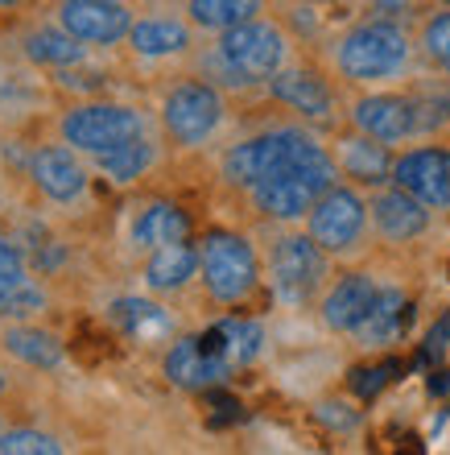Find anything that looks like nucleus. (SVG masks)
I'll list each match as a JSON object with an SVG mask.
<instances>
[{
  "mask_svg": "<svg viewBox=\"0 0 450 455\" xmlns=\"http://www.w3.org/2000/svg\"><path fill=\"white\" fill-rule=\"evenodd\" d=\"M422 50L426 59L438 67V71L450 75V9L434 12L426 25H422Z\"/></svg>",
  "mask_w": 450,
  "mask_h": 455,
  "instance_id": "7c9ffc66",
  "label": "nucleus"
},
{
  "mask_svg": "<svg viewBox=\"0 0 450 455\" xmlns=\"http://www.w3.org/2000/svg\"><path fill=\"white\" fill-rule=\"evenodd\" d=\"M0 347L9 352L12 360H21L25 369H37V372H54L62 369V360H67V344H62L54 331L37 323H9L0 331Z\"/></svg>",
  "mask_w": 450,
  "mask_h": 455,
  "instance_id": "a211bd4d",
  "label": "nucleus"
},
{
  "mask_svg": "<svg viewBox=\"0 0 450 455\" xmlns=\"http://www.w3.org/2000/svg\"><path fill=\"white\" fill-rule=\"evenodd\" d=\"M367 212H372V224H376L380 236L401 240V244L405 240H417L430 228V207L417 195L405 191V187H397V182H392L389 191H380Z\"/></svg>",
  "mask_w": 450,
  "mask_h": 455,
  "instance_id": "dca6fc26",
  "label": "nucleus"
},
{
  "mask_svg": "<svg viewBox=\"0 0 450 455\" xmlns=\"http://www.w3.org/2000/svg\"><path fill=\"white\" fill-rule=\"evenodd\" d=\"M0 455H67L59 435L37 431V427H4L0 431Z\"/></svg>",
  "mask_w": 450,
  "mask_h": 455,
  "instance_id": "c756f323",
  "label": "nucleus"
},
{
  "mask_svg": "<svg viewBox=\"0 0 450 455\" xmlns=\"http://www.w3.org/2000/svg\"><path fill=\"white\" fill-rule=\"evenodd\" d=\"M446 339H450V315H446V323H438L434 331H430V339H426V356H438L442 347H446Z\"/></svg>",
  "mask_w": 450,
  "mask_h": 455,
  "instance_id": "f704fd0d",
  "label": "nucleus"
},
{
  "mask_svg": "<svg viewBox=\"0 0 450 455\" xmlns=\"http://www.w3.org/2000/svg\"><path fill=\"white\" fill-rule=\"evenodd\" d=\"M166 377L170 385H178V389H194V394H207V389H219V385L232 377V364L219 360L211 347L202 344L199 336H182L170 344L166 352Z\"/></svg>",
  "mask_w": 450,
  "mask_h": 455,
  "instance_id": "4468645a",
  "label": "nucleus"
},
{
  "mask_svg": "<svg viewBox=\"0 0 450 455\" xmlns=\"http://www.w3.org/2000/svg\"><path fill=\"white\" fill-rule=\"evenodd\" d=\"M392 182L405 187L409 195H417L430 212L450 207V149L442 145H422L409 149L392 162Z\"/></svg>",
  "mask_w": 450,
  "mask_h": 455,
  "instance_id": "9b49d317",
  "label": "nucleus"
},
{
  "mask_svg": "<svg viewBox=\"0 0 450 455\" xmlns=\"http://www.w3.org/2000/svg\"><path fill=\"white\" fill-rule=\"evenodd\" d=\"M199 339L211 347L219 360H227L232 369H240V364H252V360L261 356L264 331H261V323H257V319H244V315H227V319H219L215 327H207Z\"/></svg>",
  "mask_w": 450,
  "mask_h": 455,
  "instance_id": "aec40b11",
  "label": "nucleus"
},
{
  "mask_svg": "<svg viewBox=\"0 0 450 455\" xmlns=\"http://www.w3.org/2000/svg\"><path fill=\"white\" fill-rule=\"evenodd\" d=\"M335 182H339V162L319 145L314 154L297 157L294 166H285L257 182L252 187V204L261 207L269 220H302L310 216V207L319 204Z\"/></svg>",
  "mask_w": 450,
  "mask_h": 455,
  "instance_id": "f03ea898",
  "label": "nucleus"
},
{
  "mask_svg": "<svg viewBox=\"0 0 450 455\" xmlns=\"http://www.w3.org/2000/svg\"><path fill=\"white\" fill-rule=\"evenodd\" d=\"M190 220L178 204H149L141 216L132 220V244L137 249H162L174 240H186Z\"/></svg>",
  "mask_w": 450,
  "mask_h": 455,
  "instance_id": "393cba45",
  "label": "nucleus"
},
{
  "mask_svg": "<svg viewBox=\"0 0 450 455\" xmlns=\"http://www.w3.org/2000/svg\"><path fill=\"white\" fill-rule=\"evenodd\" d=\"M50 307V294L37 286L34 277L25 282H12V286H0V323H25Z\"/></svg>",
  "mask_w": 450,
  "mask_h": 455,
  "instance_id": "c85d7f7f",
  "label": "nucleus"
},
{
  "mask_svg": "<svg viewBox=\"0 0 450 455\" xmlns=\"http://www.w3.org/2000/svg\"><path fill=\"white\" fill-rule=\"evenodd\" d=\"M29 277V265H25L21 249L9 240V232L0 228V286H12V282H25Z\"/></svg>",
  "mask_w": 450,
  "mask_h": 455,
  "instance_id": "473e14b6",
  "label": "nucleus"
},
{
  "mask_svg": "<svg viewBox=\"0 0 450 455\" xmlns=\"http://www.w3.org/2000/svg\"><path fill=\"white\" fill-rule=\"evenodd\" d=\"M9 389H12V377L0 369V397H9Z\"/></svg>",
  "mask_w": 450,
  "mask_h": 455,
  "instance_id": "e433bc0d",
  "label": "nucleus"
},
{
  "mask_svg": "<svg viewBox=\"0 0 450 455\" xmlns=\"http://www.w3.org/2000/svg\"><path fill=\"white\" fill-rule=\"evenodd\" d=\"M367 216H372V212H367V204L359 199V191L335 182L331 191L310 207L306 232L319 240L327 252H347L359 244V236H364V228H367Z\"/></svg>",
  "mask_w": 450,
  "mask_h": 455,
  "instance_id": "1a4fd4ad",
  "label": "nucleus"
},
{
  "mask_svg": "<svg viewBox=\"0 0 450 455\" xmlns=\"http://www.w3.org/2000/svg\"><path fill=\"white\" fill-rule=\"evenodd\" d=\"M401 372V360H380V364H364V369H351V377H347V385H351V394L356 397H376L384 385L392 381Z\"/></svg>",
  "mask_w": 450,
  "mask_h": 455,
  "instance_id": "2f4dec72",
  "label": "nucleus"
},
{
  "mask_svg": "<svg viewBox=\"0 0 450 455\" xmlns=\"http://www.w3.org/2000/svg\"><path fill=\"white\" fill-rule=\"evenodd\" d=\"M319 149V141L302 129H269V132H257L249 141H236L232 149L224 154V179L232 187H257L261 179L277 174V170L294 166L297 157H306Z\"/></svg>",
  "mask_w": 450,
  "mask_h": 455,
  "instance_id": "423d86ee",
  "label": "nucleus"
},
{
  "mask_svg": "<svg viewBox=\"0 0 450 455\" xmlns=\"http://www.w3.org/2000/svg\"><path fill=\"white\" fill-rule=\"evenodd\" d=\"M376 9H401V4H409V0H372Z\"/></svg>",
  "mask_w": 450,
  "mask_h": 455,
  "instance_id": "4c0bfd02",
  "label": "nucleus"
},
{
  "mask_svg": "<svg viewBox=\"0 0 450 455\" xmlns=\"http://www.w3.org/2000/svg\"><path fill=\"white\" fill-rule=\"evenodd\" d=\"M25 59L37 62V67H50V71H62V67H79L87 59V42L62 29V25H42L34 34H25L21 42Z\"/></svg>",
  "mask_w": 450,
  "mask_h": 455,
  "instance_id": "4be33fe9",
  "label": "nucleus"
},
{
  "mask_svg": "<svg viewBox=\"0 0 450 455\" xmlns=\"http://www.w3.org/2000/svg\"><path fill=\"white\" fill-rule=\"evenodd\" d=\"M380 286L372 274H343L327 294H322V323L331 331H356L364 315L372 311Z\"/></svg>",
  "mask_w": 450,
  "mask_h": 455,
  "instance_id": "f3484780",
  "label": "nucleus"
},
{
  "mask_svg": "<svg viewBox=\"0 0 450 455\" xmlns=\"http://www.w3.org/2000/svg\"><path fill=\"white\" fill-rule=\"evenodd\" d=\"M29 179L50 204L71 207L87 195V170L79 162V149L71 145H42L34 157H29Z\"/></svg>",
  "mask_w": 450,
  "mask_h": 455,
  "instance_id": "f8f14e48",
  "label": "nucleus"
},
{
  "mask_svg": "<svg viewBox=\"0 0 450 455\" xmlns=\"http://www.w3.org/2000/svg\"><path fill=\"white\" fill-rule=\"evenodd\" d=\"M29 0H0V12H12V9H25Z\"/></svg>",
  "mask_w": 450,
  "mask_h": 455,
  "instance_id": "c9c22d12",
  "label": "nucleus"
},
{
  "mask_svg": "<svg viewBox=\"0 0 450 455\" xmlns=\"http://www.w3.org/2000/svg\"><path fill=\"white\" fill-rule=\"evenodd\" d=\"M327 277V249L310 236H281L269 252V286L281 302H310Z\"/></svg>",
  "mask_w": 450,
  "mask_h": 455,
  "instance_id": "6e6552de",
  "label": "nucleus"
},
{
  "mask_svg": "<svg viewBox=\"0 0 450 455\" xmlns=\"http://www.w3.org/2000/svg\"><path fill=\"white\" fill-rule=\"evenodd\" d=\"M112 319L120 323V331L132 339H157L170 336V315L149 299H120L112 307Z\"/></svg>",
  "mask_w": 450,
  "mask_h": 455,
  "instance_id": "cd10ccee",
  "label": "nucleus"
},
{
  "mask_svg": "<svg viewBox=\"0 0 450 455\" xmlns=\"http://www.w3.org/2000/svg\"><path fill=\"white\" fill-rule=\"evenodd\" d=\"M145 132V116L129 104H116V100H83V104H71L59 120V137L79 154H104L112 145H124L132 137Z\"/></svg>",
  "mask_w": 450,
  "mask_h": 455,
  "instance_id": "39448f33",
  "label": "nucleus"
},
{
  "mask_svg": "<svg viewBox=\"0 0 450 455\" xmlns=\"http://www.w3.org/2000/svg\"><path fill=\"white\" fill-rule=\"evenodd\" d=\"M409 34H405L397 21H359L351 25L339 46H335V67L343 79L351 84H380V79H392L409 67Z\"/></svg>",
  "mask_w": 450,
  "mask_h": 455,
  "instance_id": "f257e3e1",
  "label": "nucleus"
},
{
  "mask_svg": "<svg viewBox=\"0 0 450 455\" xmlns=\"http://www.w3.org/2000/svg\"><path fill=\"white\" fill-rule=\"evenodd\" d=\"M285 54H289V42L272 21H244L232 25L219 34V46H215V59L227 71L232 84H269L272 75L285 67Z\"/></svg>",
  "mask_w": 450,
  "mask_h": 455,
  "instance_id": "20e7f679",
  "label": "nucleus"
},
{
  "mask_svg": "<svg viewBox=\"0 0 450 455\" xmlns=\"http://www.w3.org/2000/svg\"><path fill=\"white\" fill-rule=\"evenodd\" d=\"M0 431H4V422H0Z\"/></svg>",
  "mask_w": 450,
  "mask_h": 455,
  "instance_id": "58836bf2",
  "label": "nucleus"
},
{
  "mask_svg": "<svg viewBox=\"0 0 450 455\" xmlns=\"http://www.w3.org/2000/svg\"><path fill=\"white\" fill-rule=\"evenodd\" d=\"M269 96L310 120H322L335 112L331 84H327L319 71H306V67H281V71L269 79Z\"/></svg>",
  "mask_w": 450,
  "mask_h": 455,
  "instance_id": "2eb2a0df",
  "label": "nucleus"
},
{
  "mask_svg": "<svg viewBox=\"0 0 450 455\" xmlns=\"http://www.w3.org/2000/svg\"><path fill=\"white\" fill-rule=\"evenodd\" d=\"M224 96L219 87L202 84V79H186V84L170 87L162 100V129L174 145L194 149V145L211 141L215 129L224 124Z\"/></svg>",
  "mask_w": 450,
  "mask_h": 455,
  "instance_id": "0eeeda50",
  "label": "nucleus"
},
{
  "mask_svg": "<svg viewBox=\"0 0 450 455\" xmlns=\"http://www.w3.org/2000/svg\"><path fill=\"white\" fill-rule=\"evenodd\" d=\"M190 277H199V244L174 240V244H162V249H149L145 286L154 294H178L182 286H190Z\"/></svg>",
  "mask_w": 450,
  "mask_h": 455,
  "instance_id": "6ab92c4d",
  "label": "nucleus"
},
{
  "mask_svg": "<svg viewBox=\"0 0 450 455\" xmlns=\"http://www.w3.org/2000/svg\"><path fill=\"white\" fill-rule=\"evenodd\" d=\"M132 9L124 0H59V25L87 46H120L129 42Z\"/></svg>",
  "mask_w": 450,
  "mask_h": 455,
  "instance_id": "9d476101",
  "label": "nucleus"
},
{
  "mask_svg": "<svg viewBox=\"0 0 450 455\" xmlns=\"http://www.w3.org/2000/svg\"><path fill=\"white\" fill-rule=\"evenodd\" d=\"M392 162H397V157H389L384 141L367 137V132L339 141V166H343V174L356 182H367V187L392 179Z\"/></svg>",
  "mask_w": 450,
  "mask_h": 455,
  "instance_id": "5701e85b",
  "label": "nucleus"
},
{
  "mask_svg": "<svg viewBox=\"0 0 450 455\" xmlns=\"http://www.w3.org/2000/svg\"><path fill=\"white\" fill-rule=\"evenodd\" d=\"M154 162H157V149L145 132L124 145H112L104 154H95V170H99L107 182H116V187H129V182L145 179V170L154 166Z\"/></svg>",
  "mask_w": 450,
  "mask_h": 455,
  "instance_id": "b1692460",
  "label": "nucleus"
},
{
  "mask_svg": "<svg viewBox=\"0 0 450 455\" xmlns=\"http://www.w3.org/2000/svg\"><path fill=\"white\" fill-rule=\"evenodd\" d=\"M356 129L376 137V141L392 145V141H409L417 129H422V112L409 96H392V92H376V96L356 100L351 108Z\"/></svg>",
  "mask_w": 450,
  "mask_h": 455,
  "instance_id": "ddd939ff",
  "label": "nucleus"
},
{
  "mask_svg": "<svg viewBox=\"0 0 450 455\" xmlns=\"http://www.w3.org/2000/svg\"><path fill=\"white\" fill-rule=\"evenodd\" d=\"M199 277L207 294L224 307H236L261 286V261L257 249L240 232H224L215 228L199 240Z\"/></svg>",
  "mask_w": 450,
  "mask_h": 455,
  "instance_id": "7ed1b4c3",
  "label": "nucleus"
},
{
  "mask_svg": "<svg viewBox=\"0 0 450 455\" xmlns=\"http://www.w3.org/2000/svg\"><path fill=\"white\" fill-rule=\"evenodd\" d=\"M409 323V302H405L401 290H380L376 302H372V311L364 315V323L356 327V336L364 339L367 347L376 344H392V339L405 331Z\"/></svg>",
  "mask_w": 450,
  "mask_h": 455,
  "instance_id": "a878e982",
  "label": "nucleus"
},
{
  "mask_svg": "<svg viewBox=\"0 0 450 455\" xmlns=\"http://www.w3.org/2000/svg\"><path fill=\"white\" fill-rule=\"evenodd\" d=\"M261 12H264V0H190L186 4L190 25L211 29V34H224L232 25L257 21Z\"/></svg>",
  "mask_w": 450,
  "mask_h": 455,
  "instance_id": "bb28decb",
  "label": "nucleus"
},
{
  "mask_svg": "<svg viewBox=\"0 0 450 455\" xmlns=\"http://www.w3.org/2000/svg\"><path fill=\"white\" fill-rule=\"evenodd\" d=\"M314 419L319 422H327L331 431H356V422H359V414L351 406H343V402H322L319 410H314Z\"/></svg>",
  "mask_w": 450,
  "mask_h": 455,
  "instance_id": "72a5a7b5",
  "label": "nucleus"
},
{
  "mask_svg": "<svg viewBox=\"0 0 450 455\" xmlns=\"http://www.w3.org/2000/svg\"><path fill=\"white\" fill-rule=\"evenodd\" d=\"M129 50L141 59H178L190 50V25L178 17H137L129 29Z\"/></svg>",
  "mask_w": 450,
  "mask_h": 455,
  "instance_id": "412c9836",
  "label": "nucleus"
}]
</instances>
